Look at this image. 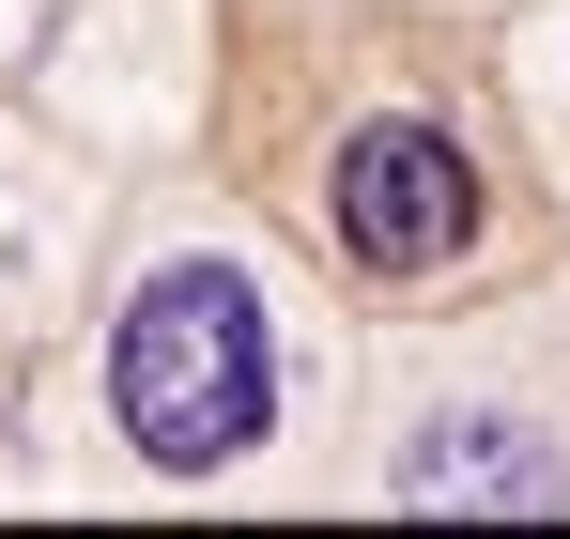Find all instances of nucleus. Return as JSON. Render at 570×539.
<instances>
[{"label": "nucleus", "instance_id": "nucleus-1", "mask_svg": "<svg viewBox=\"0 0 570 539\" xmlns=\"http://www.w3.org/2000/svg\"><path fill=\"white\" fill-rule=\"evenodd\" d=\"M108 416L139 432V462L216 478V462L263 448L278 416V340H263V293L247 263H155L124 340H108Z\"/></svg>", "mask_w": 570, "mask_h": 539}, {"label": "nucleus", "instance_id": "nucleus-2", "mask_svg": "<svg viewBox=\"0 0 570 539\" xmlns=\"http://www.w3.org/2000/svg\"><path fill=\"white\" fill-rule=\"evenodd\" d=\"M340 247L385 277H432L478 247V155L448 124H355L340 139Z\"/></svg>", "mask_w": 570, "mask_h": 539}, {"label": "nucleus", "instance_id": "nucleus-3", "mask_svg": "<svg viewBox=\"0 0 570 539\" xmlns=\"http://www.w3.org/2000/svg\"><path fill=\"white\" fill-rule=\"evenodd\" d=\"M401 509H570V462L524 416H432L401 462Z\"/></svg>", "mask_w": 570, "mask_h": 539}]
</instances>
